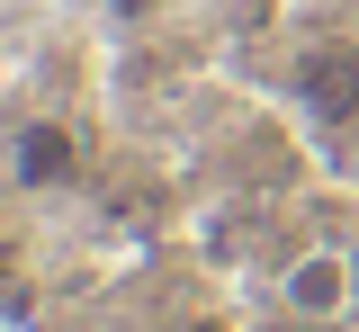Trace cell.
<instances>
[{"label":"cell","mask_w":359,"mask_h":332,"mask_svg":"<svg viewBox=\"0 0 359 332\" xmlns=\"http://www.w3.org/2000/svg\"><path fill=\"white\" fill-rule=\"evenodd\" d=\"M297 99L314 117H359V46L351 36H314L297 54Z\"/></svg>","instance_id":"cell-2"},{"label":"cell","mask_w":359,"mask_h":332,"mask_svg":"<svg viewBox=\"0 0 359 332\" xmlns=\"http://www.w3.org/2000/svg\"><path fill=\"white\" fill-rule=\"evenodd\" d=\"M278 305H287L297 324H341V314H351V261H341V251H306V261H287Z\"/></svg>","instance_id":"cell-3"},{"label":"cell","mask_w":359,"mask_h":332,"mask_svg":"<svg viewBox=\"0 0 359 332\" xmlns=\"http://www.w3.org/2000/svg\"><path fill=\"white\" fill-rule=\"evenodd\" d=\"M0 180H9V189H27V198L72 189V180H81V135H72L63 117H27L18 135L0 144Z\"/></svg>","instance_id":"cell-1"}]
</instances>
